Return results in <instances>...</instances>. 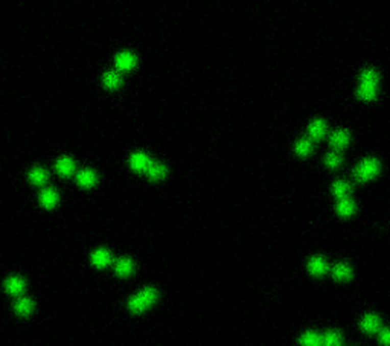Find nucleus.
Returning a JSON list of instances; mask_svg holds the SVG:
<instances>
[{
	"label": "nucleus",
	"mask_w": 390,
	"mask_h": 346,
	"mask_svg": "<svg viewBox=\"0 0 390 346\" xmlns=\"http://www.w3.org/2000/svg\"><path fill=\"white\" fill-rule=\"evenodd\" d=\"M157 298H159L157 290H154L153 287H147L128 301V308L134 314L143 313L157 301Z\"/></svg>",
	"instance_id": "1"
},
{
	"label": "nucleus",
	"mask_w": 390,
	"mask_h": 346,
	"mask_svg": "<svg viewBox=\"0 0 390 346\" xmlns=\"http://www.w3.org/2000/svg\"><path fill=\"white\" fill-rule=\"evenodd\" d=\"M380 172V162L377 159H364L354 169V177L357 182H368L377 177Z\"/></svg>",
	"instance_id": "2"
},
{
	"label": "nucleus",
	"mask_w": 390,
	"mask_h": 346,
	"mask_svg": "<svg viewBox=\"0 0 390 346\" xmlns=\"http://www.w3.org/2000/svg\"><path fill=\"white\" fill-rule=\"evenodd\" d=\"M349 140H351V134L348 130H337L329 137V143L334 151H342L343 148H346Z\"/></svg>",
	"instance_id": "3"
},
{
	"label": "nucleus",
	"mask_w": 390,
	"mask_h": 346,
	"mask_svg": "<svg viewBox=\"0 0 390 346\" xmlns=\"http://www.w3.org/2000/svg\"><path fill=\"white\" fill-rule=\"evenodd\" d=\"M151 159L145 153H134L130 159V165L136 172H147L148 166L151 165Z\"/></svg>",
	"instance_id": "4"
},
{
	"label": "nucleus",
	"mask_w": 390,
	"mask_h": 346,
	"mask_svg": "<svg viewBox=\"0 0 390 346\" xmlns=\"http://www.w3.org/2000/svg\"><path fill=\"white\" fill-rule=\"evenodd\" d=\"M360 328H361V331H364L368 334H375L381 328V319L377 314H366L360 324Z\"/></svg>",
	"instance_id": "5"
},
{
	"label": "nucleus",
	"mask_w": 390,
	"mask_h": 346,
	"mask_svg": "<svg viewBox=\"0 0 390 346\" xmlns=\"http://www.w3.org/2000/svg\"><path fill=\"white\" fill-rule=\"evenodd\" d=\"M114 63L117 70H131L136 66V57L131 52H120L116 55Z\"/></svg>",
	"instance_id": "6"
},
{
	"label": "nucleus",
	"mask_w": 390,
	"mask_h": 346,
	"mask_svg": "<svg viewBox=\"0 0 390 346\" xmlns=\"http://www.w3.org/2000/svg\"><path fill=\"white\" fill-rule=\"evenodd\" d=\"M308 270L314 276H322L329 270V267H328L326 261L322 256H312L308 262Z\"/></svg>",
	"instance_id": "7"
},
{
	"label": "nucleus",
	"mask_w": 390,
	"mask_h": 346,
	"mask_svg": "<svg viewBox=\"0 0 390 346\" xmlns=\"http://www.w3.org/2000/svg\"><path fill=\"white\" fill-rule=\"evenodd\" d=\"M5 288L9 294L12 296H18L25 291L26 288V282L21 279V278H17V276H12V278H8L6 282H5Z\"/></svg>",
	"instance_id": "8"
},
{
	"label": "nucleus",
	"mask_w": 390,
	"mask_h": 346,
	"mask_svg": "<svg viewBox=\"0 0 390 346\" xmlns=\"http://www.w3.org/2000/svg\"><path fill=\"white\" fill-rule=\"evenodd\" d=\"M308 134L311 140H320L326 134V123L322 119H315L308 127Z\"/></svg>",
	"instance_id": "9"
},
{
	"label": "nucleus",
	"mask_w": 390,
	"mask_h": 346,
	"mask_svg": "<svg viewBox=\"0 0 390 346\" xmlns=\"http://www.w3.org/2000/svg\"><path fill=\"white\" fill-rule=\"evenodd\" d=\"M166 174H168L166 166L162 165V163H157V162H151V165H150L148 169H147V176H148L150 180H153V182H159V180L165 179Z\"/></svg>",
	"instance_id": "10"
},
{
	"label": "nucleus",
	"mask_w": 390,
	"mask_h": 346,
	"mask_svg": "<svg viewBox=\"0 0 390 346\" xmlns=\"http://www.w3.org/2000/svg\"><path fill=\"white\" fill-rule=\"evenodd\" d=\"M40 203H41L46 209L55 208L57 203H58V194H57V191L52 189V188L43 189L41 194H40Z\"/></svg>",
	"instance_id": "11"
},
{
	"label": "nucleus",
	"mask_w": 390,
	"mask_h": 346,
	"mask_svg": "<svg viewBox=\"0 0 390 346\" xmlns=\"http://www.w3.org/2000/svg\"><path fill=\"white\" fill-rule=\"evenodd\" d=\"M92 262H93V265H96L98 268H104V267L110 265L111 255L105 249H98V250H95L92 253Z\"/></svg>",
	"instance_id": "12"
},
{
	"label": "nucleus",
	"mask_w": 390,
	"mask_h": 346,
	"mask_svg": "<svg viewBox=\"0 0 390 346\" xmlns=\"http://www.w3.org/2000/svg\"><path fill=\"white\" fill-rule=\"evenodd\" d=\"M355 209H357V206H355L354 200H351L349 197L340 199L337 203V212L340 217H351L355 212Z\"/></svg>",
	"instance_id": "13"
},
{
	"label": "nucleus",
	"mask_w": 390,
	"mask_h": 346,
	"mask_svg": "<svg viewBox=\"0 0 390 346\" xmlns=\"http://www.w3.org/2000/svg\"><path fill=\"white\" fill-rule=\"evenodd\" d=\"M57 172L61 176V177H70L75 171V163L72 159L69 157H63L57 162Z\"/></svg>",
	"instance_id": "14"
},
{
	"label": "nucleus",
	"mask_w": 390,
	"mask_h": 346,
	"mask_svg": "<svg viewBox=\"0 0 390 346\" xmlns=\"http://www.w3.org/2000/svg\"><path fill=\"white\" fill-rule=\"evenodd\" d=\"M114 270H116V275L120 276V278H125V276H130L134 270V264L130 258H120L116 265H114Z\"/></svg>",
	"instance_id": "15"
},
{
	"label": "nucleus",
	"mask_w": 390,
	"mask_h": 346,
	"mask_svg": "<svg viewBox=\"0 0 390 346\" xmlns=\"http://www.w3.org/2000/svg\"><path fill=\"white\" fill-rule=\"evenodd\" d=\"M77 182H78V185L83 186V188H92V186L96 185L98 177L92 169H84V171H81V172L77 176Z\"/></svg>",
	"instance_id": "16"
},
{
	"label": "nucleus",
	"mask_w": 390,
	"mask_h": 346,
	"mask_svg": "<svg viewBox=\"0 0 390 346\" xmlns=\"http://www.w3.org/2000/svg\"><path fill=\"white\" fill-rule=\"evenodd\" d=\"M332 276L335 281H349L352 278V270L348 264H337L332 267Z\"/></svg>",
	"instance_id": "17"
},
{
	"label": "nucleus",
	"mask_w": 390,
	"mask_h": 346,
	"mask_svg": "<svg viewBox=\"0 0 390 346\" xmlns=\"http://www.w3.org/2000/svg\"><path fill=\"white\" fill-rule=\"evenodd\" d=\"M357 95L360 100H364V101H372L375 100L377 96V86L374 84H366V83H361L358 90H357Z\"/></svg>",
	"instance_id": "18"
},
{
	"label": "nucleus",
	"mask_w": 390,
	"mask_h": 346,
	"mask_svg": "<svg viewBox=\"0 0 390 346\" xmlns=\"http://www.w3.org/2000/svg\"><path fill=\"white\" fill-rule=\"evenodd\" d=\"M15 313L18 314V316H23V317H26V316H29L31 313H32V310H34V302L31 301V299H28V298H23V299H18L17 302H15Z\"/></svg>",
	"instance_id": "19"
},
{
	"label": "nucleus",
	"mask_w": 390,
	"mask_h": 346,
	"mask_svg": "<svg viewBox=\"0 0 390 346\" xmlns=\"http://www.w3.org/2000/svg\"><path fill=\"white\" fill-rule=\"evenodd\" d=\"M351 191H352V186H351L349 183H346V182L337 180V182H334V185H332V194H334L338 200H340V199H345V197H349Z\"/></svg>",
	"instance_id": "20"
},
{
	"label": "nucleus",
	"mask_w": 390,
	"mask_h": 346,
	"mask_svg": "<svg viewBox=\"0 0 390 346\" xmlns=\"http://www.w3.org/2000/svg\"><path fill=\"white\" fill-rule=\"evenodd\" d=\"M302 345H306V346H319V345H323V337H322V334H319V333H315V331H308V333H305L302 337H300V340H299Z\"/></svg>",
	"instance_id": "21"
},
{
	"label": "nucleus",
	"mask_w": 390,
	"mask_h": 346,
	"mask_svg": "<svg viewBox=\"0 0 390 346\" xmlns=\"http://www.w3.org/2000/svg\"><path fill=\"white\" fill-rule=\"evenodd\" d=\"M47 179H49V172L46 169H43V168H34L29 172V180L34 185H38V186L44 185L47 182Z\"/></svg>",
	"instance_id": "22"
},
{
	"label": "nucleus",
	"mask_w": 390,
	"mask_h": 346,
	"mask_svg": "<svg viewBox=\"0 0 390 346\" xmlns=\"http://www.w3.org/2000/svg\"><path fill=\"white\" fill-rule=\"evenodd\" d=\"M102 83H104V86H105L107 89H117V87L120 86L122 80H120L119 73H116V72H107V73H104Z\"/></svg>",
	"instance_id": "23"
},
{
	"label": "nucleus",
	"mask_w": 390,
	"mask_h": 346,
	"mask_svg": "<svg viewBox=\"0 0 390 346\" xmlns=\"http://www.w3.org/2000/svg\"><path fill=\"white\" fill-rule=\"evenodd\" d=\"M323 337V345H342L343 343V337H342V334L338 333V331H335V330H331V331H328L325 336H322Z\"/></svg>",
	"instance_id": "24"
},
{
	"label": "nucleus",
	"mask_w": 390,
	"mask_h": 346,
	"mask_svg": "<svg viewBox=\"0 0 390 346\" xmlns=\"http://www.w3.org/2000/svg\"><path fill=\"white\" fill-rule=\"evenodd\" d=\"M312 151V140L311 139H300L297 143H296V153L302 157L308 156L309 153Z\"/></svg>",
	"instance_id": "25"
},
{
	"label": "nucleus",
	"mask_w": 390,
	"mask_h": 346,
	"mask_svg": "<svg viewBox=\"0 0 390 346\" xmlns=\"http://www.w3.org/2000/svg\"><path fill=\"white\" fill-rule=\"evenodd\" d=\"M360 80H361V83H366V84H374V86H377V84H378V80H380V77H378L377 70H374V69H366V70H363V73H361Z\"/></svg>",
	"instance_id": "26"
},
{
	"label": "nucleus",
	"mask_w": 390,
	"mask_h": 346,
	"mask_svg": "<svg viewBox=\"0 0 390 346\" xmlns=\"http://www.w3.org/2000/svg\"><path fill=\"white\" fill-rule=\"evenodd\" d=\"M342 156L338 154V151H335V153H329L328 156H326V159H325V163L329 166V168H337V166H340L342 165Z\"/></svg>",
	"instance_id": "27"
},
{
	"label": "nucleus",
	"mask_w": 390,
	"mask_h": 346,
	"mask_svg": "<svg viewBox=\"0 0 390 346\" xmlns=\"http://www.w3.org/2000/svg\"><path fill=\"white\" fill-rule=\"evenodd\" d=\"M380 343L381 345H389L390 343V333H389V330L387 328H384V330H381L380 328Z\"/></svg>",
	"instance_id": "28"
}]
</instances>
